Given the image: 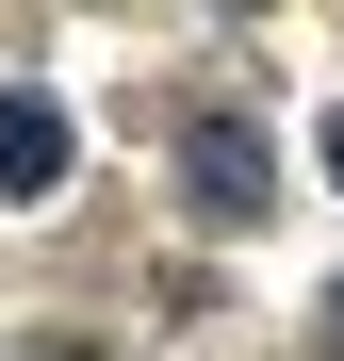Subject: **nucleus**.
<instances>
[{
	"instance_id": "2",
	"label": "nucleus",
	"mask_w": 344,
	"mask_h": 361,
	"mask_svg": "<svg viewBox=\"0 0 344 361\" xmlns=\"http://www.w3.org/2000/svg\"><path fill=\"white\" fill-rule=\"evenodd\" d=\"M49 180H66V99L0 82V197H49Z\"/></svg>"
},
{
	"instance_id": "3",
	"label": "nucleus",
	"mask_w": 344,
	"mask_h": 361,
	"mask_svg": "<svg viewBox=\"0 0 344 361\" xmlns=\"http://www.w3.org/2000/svg\"><path fill=\"white\" fill-rule=\"evenodd\" d=\"M328 345H344V295H328Z\"/></svg>"
},
{
	"instance_id": "1",
	"label": "nucleus",
	"mask_w": 344,
	"mask_h": 361,
	"mask_svg": "<svg viewBox=\"0 0 344 361\" xmlns=\"http://www.w3.org/2000/svg\"><path fill=\"white\" fill-rule=\"evenodd\" d=\"M181 197H197L213 230H262V197H279V148L246 132V115H197V132H181Z\"/></svg>"
},
{
	"instance_id": "4",
	"label": "nucleus",
	"mask_w": 344,
	"mask_h": 361,
	"mask_svg": "<svg viewBox=\"0 0 344 361\" xmlns=\"http://www.w3.org/2000/svg\"><path fill=\"white\" fill-rule=\"evenodd\" d=\"M328 164H344V115H328Z\"/></svg>"
}]
</instances>
